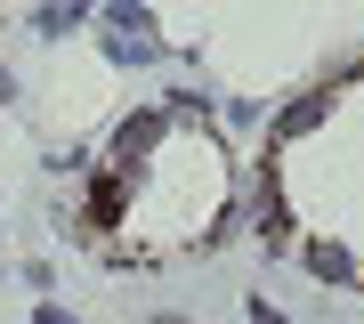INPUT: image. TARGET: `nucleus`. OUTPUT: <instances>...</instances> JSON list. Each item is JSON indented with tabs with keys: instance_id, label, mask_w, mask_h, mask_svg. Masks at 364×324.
Returning a JSON list of instances; mask_svg holds the SVG:
<instances>
[{
	"instance_id": "f257e3e1",
	"label": "nucleus",
	"mask_w": 364,
	"mask_h": 324,
	"mask_svg": "<svg viewBox=\"0 0 364 324\" xmlns=\"http://www.w3.org/2000/svg\"><path fill=\"white\" fill-rule=\"evenodd\" d=\"M162 324H178V316H162Z\"/></svg>"
}]
</instances>
